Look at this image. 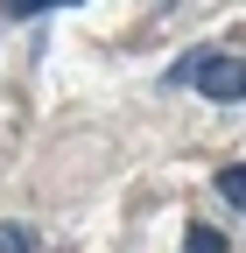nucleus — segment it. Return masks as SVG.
<instances>
[{
  "instance_id": "f03ea898",
  "label": "nucleus",
  "mask_w": 246,
  "mask_h": 253,
  "mask_svg": "<svg viewBox=\"0 0 246 253\" xmlns=\"http://www.w3.org/2000/svg\"><path fill=\"white\" fill-rule=\"evenodd\" d=\"M218 197H225V204H246V162L218 169Z\"/></svg>"
},
{
  "instance_id": "20e7f679",
  "label": "nucleus",
  "mask_w": 246,
  "mask_h": 253,
  "mask_svg": "<svg viewBox=\"0 0 246 253\" xmlns=\"http://www.w3.org/2000/svg\"><path fill=\"white\" fill-rule=\"evenodd\" d=\"M36 7H71V0H7V14H36Z\"/></svg>"
},
{
  "instance_id": "7ed1b4c3",
  "label": "nucleus",
  "mask_w": 246,
  "mask_h": 253,
  "mask_svg": "<svg viewBox=\"0 0 246 253\" xmlns=\"http://www.w3.org/2000/svg\"><path fill=\"white\" fill-rule=\"evenodd\" d=\"M183 253H225V239L211 225H190V232H183Z\"/></svg>"
},
{
  "instance_id": "f257e3e1",
  "label": "nucleus",
  "mask_w": 246,
  "mask_h": 253,
  "mask_svg": "<svg viewBox=\"0 0 246 253\" xmlns=\"http://www.w3.org/2000/svg\"><path fill=\"white\" fill-rule=\"evenodd\" d=\"M190 84L204 91V99H246V56H197Z\"/></svg>"
}]
</instances>
